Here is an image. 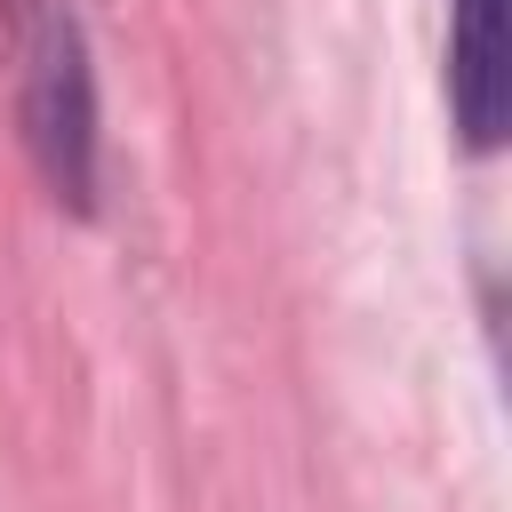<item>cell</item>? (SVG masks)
Returning <instances> with one entry per match:
<instances>
[{"mask_svg": "<svg viewBox=\"0 0 512 512\" xmlns=\"http://www.w3.org/2000/svg\"><path fill=\"white\" fill-rule=\"evenodd\" d=\"M24 152L64 216H96V64L88 32L64 0H40L24 32V88H16Z\"/></svg>", "mask_w": 512, "mask_h": 512, "instance_id": "1", "label": "cell"}, {"mask_svg": "<svg viewBox=\"0 0 512 512\" xmlns=\"http://www.w3.org/2000/svg\"><path fill=\"white\" fill-rule=\"evenodd\" d=\"M512 0H448V64H440V88H448V128L472 160L504 152V128H512V24H504Z\"/></svg>", "mask_w": 512, "mask_h": 512, "instance_id": "2", "label": "cell"}]
</instances>
